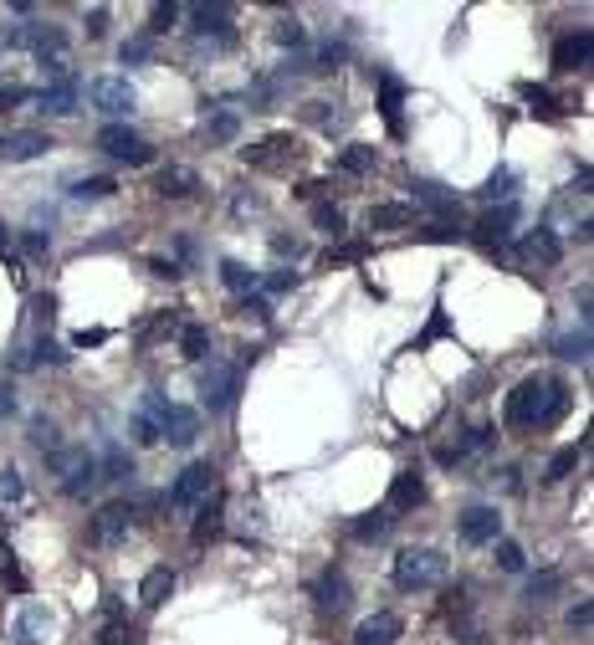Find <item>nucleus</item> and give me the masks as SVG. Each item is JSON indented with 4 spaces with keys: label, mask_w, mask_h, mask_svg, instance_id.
I'll return each mask as SVG.
<instances>
[{
    "label": "nucleus",
    "mask_w": 594,
    "mask_h": 645,
    "mask_svg": "<svg viewBox=\"0 0 594 645\" xmlns=\"http://www.w3.org/2000/svg\"><path fill=\"white\" fill-rule=\"evenodd\" d=\"M241 159H246L251 169H282V164L297 159V139H292V134H272V139H262V144L241 149Z\"/></svg>",
    "instance_id": "nucleus-10"
},
{
    "label": "nucleus",
    "mask_w": 594,
    "mask_h": 645,
    "mask_svg": "<svg viewBox=\"0 0 594 645\" xmlns=\"http://www.w3.org/2000/svg\"><path fill=\"white\" fill-rule=\"evenodd\" d=\"M338 169H344V175H369V169H374V149L369 144H349L344 154H338Z\"/></svg>",
    "instance_id": "nucleus-30"
},
{
    "label": "nucleus",
    "mask_w": 594,
    "mask_h": 645,
    "mask_svg": "<svg viewBox=\"0 0 594 645\" xmlns=\"http://www.w3.org/2000/svg\"><path fill=\"white\" fill-rule=\"evenodd\" d=\"M88 98H93V108H103V113H113V118L134 113V103H139V93H134L123 77H93V82H88Z\"/></svg>",
    "instance_id": "nucleus-6"
},
{
    "label": "nucleus",
    "mask_w": 594,
    "mask_h": 645,
    "mask_svg": "<svg viewBox=\"0 0 594 645\" xmlns=\"http://www.w3.org/2000/svg\"><path fill=\"white\" fill-rule=\"evenodd\" d=\"M400 615L395 610H379V615H369L359 630H354V645H395L400 640Z\"/></svg>",
    "instance_id": "nucleus-13"
},
{
    "label": "nucleus",
    "mask_w": 594,
    "mask_h": 645,
    "mask_svg": "<svg viewBox=\"0 0 594 645\" xmlns=\"http://www.w3.org/2000/svg\"><path fill=\"white\" fill-rule=\"evenodd\" d=\"M103 31H108V11L93 6V11H88V36H103Z\"/></svg>",
    "instance_id": "nucleus-54"
},
{
    "label": "nucleus",
    "mask_w": 594,
    "mask_h": 645,
    "mask_svg": "<svg viewBox=\"0 0 594 645\" xmlns=\"http://www.w3.org/2000/svg\"><path fill=\"white\" fill-rule=\"evenodd\" d=\"M98 640H103V645H134V630H129V620H118V615H113V620L103 625V635H98Z\"/></svg>",
    "instance_id": "nucleus-45"
},
{
    "label": "nucleus",
    "mask_w": 594,
    "mask_h": 645,
    "mask_svg": "<svg viewBox=\"0 0 594 645\" xmlns=\"http://www.w3.org/2000/svg\"><path fill=\"white\" fill-rule=\"evenodd\" d=\"M446 333H451V323H446V313L436 308V318H431V328H426V333H420V338H415V349H431V343H436V338H446Z\"/></svg>",
    "instance_id": "nucleus-48"
},
{
    "label": "nucleus",
    "mask_w": 594,
    "mask_h": 645,
    "mask_svg": "<svg viewBox=\"0 0 594 645\" xmlns=\"http://www.w3.org/2000/svg\"><path fill=\"white\" fill-rule=\"evenodd\" d=\"M236 395H241V369H236V364H210V369L200 374V400H205L210 415L231 410Z\"/></svg>",
    "instance_id": "nucleus-5"
},
{
    "label": "nucleus",
    "mask_w": 594,
    "mask_h": 645,
    "mask_svg": "<svg viewBox=\"0 0 594 645\" xmlns=\"http://www.w3.org/2000/svg\"><path fill=\"white\" fill-rule=\"evenodd\" d=\"M564 410H569V384L533 374V379H523L518 390L507 395L502 420L513 425V430H548L554 420H564Z\"/></svg>",
    "instance_id": "nucleus-1"
},
{
    "label": "nucleus",
    "mask_w": 594,
    "mask_h": 645,
    "mask_svg": "<svg viewBox=\"0 0 594 645\" xmlns=\"http://www.w3.org/2000/svg\"><path fill=\"white\" fill-rule=\"evenodd\" d=\"M420 502H426V482H420V471H400V477L390 482V507L385 512H415Z\"/></svg>",
    "instance_id": "nucleus-17"
},
{
    "label": "nucleus",
    "mask_w": 594,
    "mask_h": 645,
    "mask_svg": "<svg viewBox=\"0 0 594 645\" xmlns=\"http://www.w3.org/2000/svg\"><path fill=\"white\" fill-rule=\"evenodd\" d=\"M390 523H395V518H390L385 507H379V512H364V518L354 523V538H359V543H379V538L390 533Z\"/></svg>",
    "instance_id": "nucleus-28"
},
{
    "label": "nucleus",
    "mask_w": 594,
    "mask_h": 645,
    "mask_svg": "<svg viewBox=\"0 0 594 645\" xmlns=\"http://www.w3.org/2000/svg\"><path fill=\"white\" fill-rule=\"evenodd\" d=\"M26 251H31V256H47V251H52V236H41V231H26Z\"/></svg>",
    "instance_id": "nucleus-52"
},
{
    "label": "nucleus",
    "mask_w": 594,
    "mask_h": 645,
    "mask_svg": "<svg viewBox=\"0 0 594 645\" xmlns=\"http://www.w3.org/2000/svg\"><path fill=\"white\" fill-rule=\"evenodd\" d=\"M523 251L533 256V262H543V267H554L559 256H564V246H559V236L548 231V226H538V231H528V241H523Z\"/></svg>",
    "instance_id": "nucleus-23"
},
{
    "label": "nucleus",
    "mask_w": 594,
    "mask_h": 645,
    "mask_svg": "<svg viewBox=\"0 0 594 645\" xmlns=\"http://www.w3.org/2000/svg\"><path fill=\"white\" fill-rule=\"evenodd\" d=\"M513 190H518V175H513V169H497V175L482 185V200H502V205H513Z\"/></svg>",
    "instance_id": "nucleus-31"
},
{
    "label": "nucleus",
    "mask_w": 594,
    "mask_h": 645,
    "mask_svg": "<svg viewBox=\"0 0 594 645\" xmlns=\"http://www.w3.org/2000/svg\"><path fill=\"white\" fill-rule=\"evenodd\" d=\"M205 349H210V333H205L200 323H185V328H180V354H185V359H205Z\"/></svg>",
    "instance_id": "nucleus-35"
},
{
    "label": "nucleus",
    "mask_w": 594,
    "mask_h": 645,
    "mask_svg": "<svg viewBox=\"0 0 594 645\" xmlns=\"http://www.w3.org/2000/svg\"><path fill=\"white\" fill-rule=\"evenodd\" d=\"M154 190H159L164 200H190V195L200 190V175H195L190 164H169V169H159Z\"/></svg>",
    "instance_id": "nucleus-15"
},
{
    "label": "nucleus",
    "mask_w": 594,
    "mask_h": 645,
    "mask_svg": "<svg viewBox=\"0 0 594 645\" xmlns=\"http://www.w3.org/2000/svg\"><path fill=\"white\" fill-rule=\"evenodd\" d=\"M31 441H36L41 451H62V430H57L52 420H36V425H31Z\"/></svg>",
    "instance_id": "nucleus-41"
},
{
    "label": "nucleus",
    "mask_w": 594,
    "mask_h": 645,
    "mask_svg": "<svg viewBox=\"0 0 594 645\" xmlns=\"http://www.w3.org/2000/svg\"><path fill=\"white\" fill-rule=\"evenodd\" d=\"M16 410V390H11V384H0V420H6Z\"/></svg>",
    "instance_id": "nucleus-56"
},
{
    "label": "nucleus",
    "mask_w": 594,
    "mask_h": 645,
    "mask_svg": "<svg viewBox=\"0 0 594 645\" xmlns=\"http://www.w3.org/2000/svg\"><path fill=\"white\" fill-rule=\"evenodd\" d=\"M344 57H349V52H344V47H333V41H328V47L313 57V72H333V67L344 62Z\"/></svg>",
    "instance_id": "nucleus-49"
},
{
    "label": "nucleus",
    "mask_w": 594,
    "mask_h": 645,
    "mask_svg": "<svg viewBox=\"0 0 594 645\" xmlns=\"http://www.w3.org/2000/svg\"><path fill=\"white\" fill-rule=\"evenodd\" d=\"M441 579H446V553H436V548H405V553L395 558V584H400L405 594L436 589Z\"/></svg>",
    "instance_id": "nucleus-2"
},
{
    "label": "nucleus",
    "mask_w": 594,
    "mask_h": 645,
    "mask_svg": "<svg viewBox=\"0 0 594 645\" xmlns=\"http://www.w3.org/2000/svg\"><path fill=\"white\" fill-rule=\"evenodd\" d=\"M36 36H41L36 21H11V26H0V41H6V47H36Z\"/></svg>",
    "instance_id": "nucleus-36"
},
{
    "label": "nucleus",
    "mask_w": 594,
    "mask_h": 645,
    "mask_svg": "<svg viewBox=\"0 0 594 645\" xmlns=\"http://www.w3.org/2000/svg\"><path fill=\"white\" fill-rule=\"evenodd\" d=\"M446 615H466V589H446Z\"/></svg>",
    "instance_id": "nucleus-53"
},
{
    "label": "nucleus",
    "mask_w": 594,
    "mask_h": 645,
    "mask_svg": "<svg viewBox=\"0 0 594 645\" xmlns=\"http://www.w3.org/2000/svg\"><path fill=\"white\" fill-rule=\"evenodd\" d=\"M47 625V610H26V620L16 625V645H36V630Z\"/></svg>",
    "instance_id": "nucleus-43"
},
{
    "label": "nucleus",
    "mask_w": 594,
    "mask_h": 645,
    "mask_svg": "<svg viewBox=\"0 0 594 645\" xmlns=\"http://www.w3.org/2000/svg\"><path fill=\"white\" fill-rule=\"evenodd\" d=\"M579 456H584V441H579V446H564V451H559L554 461H548V471H543V482H564L569 471L579 466Z\"/></svg>",
    "instance_id": "nucleus-32"
},
{
    "label": "nucleus",
    "mask_w": 594,
    "mask_h": 645,
    "mask_svg": "<svg viewBox=\"0 0 594 645\" xmlns=\"http://www.w3.org/2000/svg\"><path fill=\"white\" fill-rule=\"evenodd\" d=\"M98 477H113V482L134 477V461H129V451H123V446H108V451H103V461H98Z\"/></svg>",
    "instance_id": "nucleus-29"
},
{
    "label": "nucleus",
    "mask_w": 594,
    "mask_h": 645,
    "mask_svg": "<svg viewBox=\"0 0 594 645\" xmlns=\"http://www.w3.org/2000/svg\"><path fill=\"white\" fill-rule=\"evenodd\" d=\"M113 190H118V185H113V175H88V180H77V185H72V195H77V200H108Z\"/></svg>",
    "instance_id": "nucleus-37"
},
{
    "label": "nucleus",
    "mask_w": 594,
    "mask_h": 645,
    "mask_svg": "<svg viewBox=\"0 0 594 645\" xmlns=\"http://www.w3.org/2000/svg\"><path fill=\"white\" fill-rule=\"evenodd\" d=\"M415 226V205H374L369 210V231H400Z\"/></svg>",
    "instance_id": "nucleus-24"
},
{
    "label": "nucleus",
    "mask_w": 594,
    "mask_h": 645,
    "mask_svg": "<svg viewBox=\"0 0 594 645\" xmlns=\"http://www.w3.org/2000/svg\"><path fill=\"white\" fill-rule=\"evenodd\" d=\"M200 436V415L195 410H185V405H169L164 410V430H159V441H169V446H190Z\"/></svg>",
    "instance_id": "nucleus-14"
},
{
    "label": "nucleus",
    "mask_w": 594,
    "mask_h": 645,
    "mask_svg": "<svg viewBox=\"0 0 594 645\" xmlns=\"http://www.w3.org/2000/svg\"><path fill=\"white\" fill-rule=\"evenodd\" d=\"M98 149L123 159V164H149V144L134 134V128H123V123H108L103 134H98Z\"/></svg>",
    "instance_id": "nucleus-8"
},
{
    "label": "nucleus",
    "mask_w": 594,
    "mask_h": 645,
    "mask_svg": "<svg viewBox=\"0 0 594 645\" xmlns=\"http://www.w3.org/2000/svg\"><path fill=\"white\" fill-rule=\"evenodd\" d=\"M36 108H41V113H52V118H67V113H77V82H72V77H57L52 88H41Z\"/></svg>",
    "instance_id": "nucleus-18"
},
{
    "label": "nucleus",
    "mask_w": 594,
    "mask_h": 645,
    "mask_svg": "<svg viewBox=\"0 0 594 645\" xmlns=\"http://www.w3.org/2000/svg\"><path fill=\"white\" fill-rule=\"evenodd\" d=\"M210 492H216V466L195 461V466H185L180 477H175V487H169V507H175V512H195Z\"/></svg>",
    "instance_id": "nucleus-4"
},
{
    "label": "nucleus",
    "mask_w": 594,
    "mask_h": 645,
    "mask_svg": "<svg viewBox=\"0 0 594 645\" xmlns=\"http://www.w3.org/2000/svg\"><path fill=\"white\" fill-rule=\"evenodd\" d=\"M221 282H226L231 292H241V297H251V292H257V287H262V277H257V272H251L246 262H221Z\"/></svg>",
    "instance_id": "nucleus-27"
},
{
    "label": "nucleus",
    "mask_w": 594,
    "mask_h": 645,
    "mask_svg": "<svg viewBox=\"0 0 594 645\" xmlns=\"http://www.w3.org/2000/svg\"><path fill=\"white\" fill-rule=\"evenodd\" d=\"M277 41H282V47H303V41H308L303 21H297V16H282V21H277Z\"/></svg>",
    "instance_id": "nucleus-42"
},
{
    "label": "nucleus",
    "mask_w": 594,
    "mask_h": 645,
    "mask_svg": "<svg viewBox=\"0 0 594 645\" xmlns=\"http://www.w3.org/2000/svg\"><path fill=\"white\" fill-rule=\"evenodd\" d=\"M0 251H6V231H0Z\"/></svg>",
    "instance_id": "nucleus-61"
},
{
    "label": "nucleus",
    "mask_w": 594,
    "mask_h": 645,
    "mask_svg": "<svg viewBox=\"0 0 594 645\" xmlns=\"http://www.w3.org/2000/svg\"><path fill=\"white\" fill-rule=\"evenodd\" d=\"M190 31H195V41H210L216 36V47H226L231 41V6H195L190 11Z\"/></svg>",
    "instance_id": "nucleus-12"
},
{
    "label": "nucleus",
    "mask_w": 594,
    "mask_h": 645,
    "mask_svg": "<svg viewBox=\"0 0 594 645\" xmlns=\"http://www.w3.org/2000/svg\"><path fill=\"white\" fill-rule=\"evenodd\" d=\"M236 113L226 108V113H216V118H210V139H216V144H226V139H236Z\"/></svg>",
    "instance_id": "nucleus-46"
},
{
    "label": "nucleus",
    "mask_w": 594,
    "mask_h": 645,
    "mask_svg": "<svg viewBox=\"0 0 594 645\" xmlns=\"http://www.w3.org/2000/svg\"><path fill=\"white\" fill-rule=\"evenodd\" d=\"M103 338H108L103 328H93V333H88V328H82V333H77V349H93V343H103Z\"/></svg>",
    "instance_id": "nucleus-57"
},
{
    "label": "nucleus",
    "mask_w": 594,
    "mask_h": 645,
    "mask_svg": "<svg viewBox=\"0 0 594 645\" xmlns=\"http://www.w3.org/2000/svg\"><path fill=\"white\" fill-rule=\"evenodd\" d=\"M21 497H26L21 471H16V466H6V471H0V502H21Z\"/></svg>",
    "instance_id": "nucleus-44"
},
{
    "label": "nucleus",
    "mask_w": 594,
    "mask_h": 645,
    "mask_svg": "<svg viewBox=\"0 0 594 645\" xmlns=\"http://www.w3.org/2000/svg\"><path fill=\"white\" fill-rule=\"evenodd\" d=\"M559 589H564V574H559V569H543V574L528 579V594H523V599H528V605H548Z\"/></svg>",
    "instance_id": "nucleus-26"
},
{
    "label": "nucleus",
    "mask_w": 594,
    "mask_h": 645,
    "mask_svg": "<svg viewBox=\"0 0 594 645\" xmlns=\"http://www.w3.org/2000/svg\"><path fill=\"white\" fill-rule=\"evenodd\" d=\"M149 21H154L149 31H169V26L180 21V6H175V0H159V6H154V16H149Z\"/></svg>",
    "instance_id": "nucleus-47"
},
{
    "label": "nucleus",
    "mask_w": 594,
    "mask_h": 645,
    "mask_svg": "<svg viewBox=\"0 0 594 645\" xmlns=\"http://www.w3.org/2000/svg\"><path fill=\"white\" fill-rule=\"evenodd\" d=\"M164 410H169V400L164 395H149L139 410H134V436L144 441V446H159V430H164Z\"/></svg>",
    "instance_id": "nucleus-16"
},
{
    "label": "nucleus",
    "mask_w": 594,
    "mask_h": 645,
    "mask_svg": "<svg viewBox=\"0 0 594 645\" xmlns=\"http://www.w3.org/2000/svg\"><path fill=\"white\" fill-rule=\"evenodd\" d=\"M379 93H385V123L400 134V103H405V88H400L395 77H379Z\"/></svg>",
    "instance_id": "nucleus-34"
},
{
    "label": "nucleus",
    "mask_w": 594,
    "mask_h": 645,
    "mask_svg": "<svg viewBox=\"0 0 594 645\" xmlns=\"http://www.w3.org/2000/svg\"><path fill=\"white\" fill-rule=\"evenodd\" d=\"M52 466H57V477H62V492L67 497H88L98 487V456L88 451H52Z\"/></svg>",
    "instance_id": "nucleus-3"
},
{
    "label": "nucleus",
    "mask_w": 594,
    "mask_h": 645,
    "mask_svg": "<svg viewBox=\"0 0 594 645\" xmlns=\"http://www.w3.org/2000/svg\"><path fill=\"white\" fill-rule=\"evenodd\" d=\"M569 625H574V630H584V625H589V605H584V599L569 610Z\"/></svg>",
    "instance_id": "nucleus-58"
},
{
    "label": "nucleus",
    "mask_w": 594,
    "mask_h": 645,
    "mask_svg": "<svg viewBox=\"0 0 594 645\" xmlns=\"http://www.w3.org/2000/svg\"><path fill=\"white\" fill-rule=\"evenodd\" d=\"M241 313H246V318H257V323H267V318H272V303H267V297H246Z\"/></svg>",
    "instance_id": "nucleus-50"
},
{
    "label": "nucleus",
    "mask_w": 594,
    "mask_h": 645,
    "mask_svg": "<svg viewBox=\"0 0 594 645\" xmlns=\"http://www.w3.org/2000/svg\"><path fill=\"white\" fill-rule=\"evenodd\" d=\"M523 564H528L523 543H513V538H497V569H502V574H523Z\"/></svg>",
    "instance_id": "nucleus-33"
},
{
    "label": "nucleus",
    "mask_w": 594,
    "mask_h": 645,
    "mask_svg": "<svg viewBox=\"0 0 594 645\" xmlns=\"http://www.w3.org/2000/svg\"><path fill=\"white\" fill-rule=\"evenodd\" d=\"M169 594H175V574H169V569H149V574H144V584H139V599H144L149 610H159Z\"/></svg>",
    "instance_id": "nucleus-25"
},
{
    "label": "nucleus",
    "mask_w": 594,
    "mask_h": 645,
    "mask_svg": "<svg viewBox=\"0 0 594 645\" xmlns=\"http://www.w3.org/2000/svg\"><path fill=\"white\" fill-rule=\"evenodd\" d=\"M456 528H461V543H477V548L502 538V518H497V507H466Z\"/></svg>",
    "instance_id": "nucleus-11"
},
{
    "label": "nucleus",
    "mask_w": 594,
    "mask_h": 645,
    "mask_svg": "<svg viewBox=\"0 0 594 645\" xmlns=\"http://www.w3.org/2000/svg\"><path fill=\"white\" fill-rule=\"evenodd\" d=\"M415 200H426L431 210H456V195H451L446 185H431V180H420V185H415Z\"/></svg>",
    "instance_id": "nucleus-38"
},
{
    "label": "nucleus",
    "mask_w": 594,
    "mask_h": 645,
    "mask_svg": "<svg viewBox=\"0 0 594 645\" xmlns=\"http://www.w3.org/2000/svg\"><path fill=\"white\" fill-rule=\"evenodd\" d=\"M47 149H52V139L41 134V128H11V134H0V159H6V164L41 159Z\"/></svg>",
    "instance_id": "nucleus-9"
},
{
    "label": "nucleus",
    "mask_w": 594,
    "mask_h": 645,
    "mask_svg": "<svg viewBox=\"0 0 594 645\" xmlns=\"http://www.w3.org/2000/svg\"><path fill=\"white\" fill-rule=\"evenodd\" d=\"M221 512H226V497L221 492H210L205 502H200V518H195V543H210V538H216L221 533Z\"/></svg>",
    "instance_id": "nucleus-21"
},
{
    "label": "nucleus",
    "mask_w": 594,
    "mask_h": 645,
    "mask_svg": "<svg viewBox=\"0 0 594 645\" xmlns=\"http://www.w3.org/2000/svg\"><path fill=\"white\" fill-rule=\"evenodd\" d=\"M303 118H308V123H328V103H308Z\"/></svg>",
    "instance_id": "nucleus-59"
},
{
    "label": "nucleus",
    "mask_w": 594,
    "mask_h": 645,
    "mask_svg": "<svg viewBox=\"0 0 594 645\" xmlns=\"http://www.w3.org/2000/svg\"><path fill=\"white\" fill-rule=\"evenodd\" d=\"M554 354H564V359H589V328H579V333H564V338L554 343Z\"/></svg>",
    "instance_id": "nucleus-40"
},
{
    "label": "nucleus",
    "mask_w": 594,
    "mask_h": 645,
    "mask_svg": "<svg viewBox=\"0 0 594 645\" xmlns=\"http://www.w3.org/2000/svg\"><path fill=\"white\" fill-rule=\"evenodd\" d=\"M31 93L26 88H16V82H0V108H11V103H26Z\"/></svg>",
    "instance_id": "nucleus-51"
},
{
    "label": "nucleus",
    "mask_w": 594,
    "mask_h": 645,
    "mask_svg": "<svg viewBox=\"0 0 594 645\" xmlns=\"http://www.w3.org/2000/svg\"><path fill=\"white\" fill-rule=\"evenodd\" d=\"M313 594H318V610H333V615H338V610L349 605V579L338 574V569H328V574L318 579V589H313Z\"/></svg>",
    "instance_id": "nucleus-22"
},
{
    "label": "nucleus",
    "mask_w": 594,
    "mask_h": 645,
    "mask_svg": "<svg viewBox=\"0 0 594 645\" xmlns=\"http://www.w3.org/2000/svg\"><path fill=\"white\" fill-rule=\"evenodd\" d=\"M149 57V41H123V62H144Z\"/></svg>",
    "instance_id": "nucleus-55"
},
{
    "label": "nucleus",
    "mask_w": 594,
    "mask_h": 645,
    "mask_svg": "<svg viewBox=\"0 0 594 645\" xmlns=\"http://www.w3.org/2000/svg\"><path fill=\"white\" fill-rule=\"evenodd\" d=\"M129 528H134V507L129 502H108V507H98V518H93V543L113 548V543L129 538Z\"/></svg>",
    "instance_id": "nucleus-7"
},
{
    "label": "nucleus",
    "mask_w": 594,
    "mask_h": 645,
    "mask_svg": "<svg viewBox=\"0 0 594 645\" xmlns=\"http://www.w3.org/2000/svg\"><path fill=\"white\" fill-rule=\"evenodd\" d=\"M589 47H594V41H589V31H579V36H564L559 47H554V67H559V72H579V67L589 62Z\"/></svg>",
    "instance_id": "nucleus-20"
},
{
    "label": "nucleus",
    "mask_w": 594,
    "mask_h": 645,
    "mask_svg": "<svg viewBox=\"0 0 594 645\" xmlns=\"http://www.w3.org/2000/svg\"><path fill=\"white\" fill-rule=\"evenodd\" d=\"M513 226H518V205H502V210H487L482 221H477V231H482V241L497 251L507 236H513Z\"/></svg>",
    "instance_id": "nucleus-19"
},
{
    "label": "nucleus",
    "mask_w": 594,
    "mask_h": 645,
    "mask_svg": "<svg viewBox=\"0 0 594 645\" xmlns=\"http://www.w3.org/2000/svg\"><path fill=\"white\" fill-rule=\"evenodd\" d=\"M272 246H277V256H297V251H303V246H297V241H287V236H277Z\"/></svg>",
    "instance_id": "nucleus-60"
},
{
    "label": "nucleus",
    "mask_w": 594,
    "mask_h": 645,
    "mask_svg": "<svg viewBox=\"0 0 594 645\" xmlns=\"http://www.w3.org/2000/svg\"><path fill=\"white\" fill-rule=\"evenodd\" d=\"M313 226L338 241V236H344V210H338V205H318V210H313Z\"/></svg>",
    "instance_id": "nucleus-39"
}]
</instances>
